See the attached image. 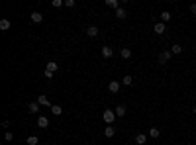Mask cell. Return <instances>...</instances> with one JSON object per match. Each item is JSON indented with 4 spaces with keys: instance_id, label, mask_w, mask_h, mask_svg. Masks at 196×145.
Here are the masks:
<instances>
[{
    "instance_id": "obj_23",
    "label": "cell",
    "mask_w": 196,
    "mask_h": 145,
    "mask_svg": "<svg viewBox=\"0 0 196 145\" xmlns=\"http://www.w3.org/2000/svg\"><path fill=\"white\" fill-rule=\"evenodd\" d=\"M171 53H174V55H178V53H182V47H181V45H177V43H174L173 47H171Z\"/></svg>"
},
{
    "instance_id": "obj_25",
    "label": "cell",
    "mask_w": 196,
    "mask_h": 145,
    "mask_svg": "<svg viewBox=\"0 0 196 145\" xmlns=\"http://www.w3.org/2000/svg\"><path fill=\"white\" fill-rule=\"evenodd\" d=\"M51 4H53V8H61V6H63L65 2H63V0H53Z\"/></svg>"
},
{
    "instance_id": "obj_8",
    "label": "cell",
    "mask_w": 196,
    "mask_h": 145,
    "mask_svg": "<svg viewBox=\"0 0 196 145\" xmlns=\"http://www.w3.org/2000/svg\"><path fill=\"white\" fill-rule=\"evenodd\" d=\"M32 22H35V24L43 22V14L41 12H32Z\"/></svg>"
},
{
    "instance_id": "obj_14",
    "label": "cell",
    "mask_w": 196,
    "mask_h": 145,
    "mask_svg": "<svg viewBox=\"0 0 196 145\" xmlns=\"http://www.w3.org/2000/svg\"><path fill=\"white\" fill-rule=\"evenodd\" d=\"M120 55H122L124 59H130V57H131V49H130V47H122V51H120Z\"/></svg>"
},
{
    "instance_id": "obj_15",
    "label": "cell",
    "mask_w": 196,
    "mask_h": 145,
    "mask_svg": "<svg viewBox=\"0 0 196 145\" xmlns=\"http://www.w3.org/2000/svg\"><path fill=\"white\" fill-rule=\"evenodd\" d=\"M0 30H2V31L10 30V20H6V18H4V20H0Z\"/></svg>"
},
{
    "instance_id": "obj_19",
    "label": "cell",
    "mask_w": 196,
    "mask_h": 145,
    "mask_svg": "<svg viewBox=\"0 0 196 145\" xmlns=\"http://www.w3.org/2000/svg\"><path fill=\"white\" fill-rule=\"evenodd\" d=\"M61 112H63V108H61L59 104H53V106H51V114H55V116H61Z\"/></svg>"
},
{
    "instance_id": "obj_10",
    "label": "cell",
    "mask_w": 196,
    "mask_h": 145,
    "mask_svg": "<svg viewBox=\"0 0 196 145\" xmlns=\"http://www.w3.org/2000/svg\"><path fill=\"white\" fill-rule=\"evenodd\" d=\"M57 69H59V65H57L55 61H49V63H47V67H45V71H49V73H55Z\"/></svg>"
},
{
    "instance_id": "obj_13",
    "label": "cell",
    "mask_w": 196,
    "mask_h": 145,
    "mask_svg": "<svg viewBox=\"0 0 196 145\" xmlns=\"http://www.w3.org/2000/svg\"><path fill=\"white\" fill-rule=\"evenodd\" d=\"M149 135H151L153 139H157L161 135V131H159V127H155V126H151V130H149Z\"/></svg>"
},
{
    "instance_id": "obj_2",
    "label": "cell",
    "mask_w": 196,
    "mask_h": 145,
    "mask_svg": "<svg viewBox=\"0 0 196 145\" xmlns=\"http://www.w3.org/2000/svg\"><path fill=\"white\" fill-rule=\"evenodd\" d=\"M171 55H173V53H171L169 49H165V51H161V53H159V63H161V65H167V63H169V61H171Z\"/></svg>"
},
{
    "instance_id": "obj_4",
    "label": "cell",
    "mask_w": 196,
    "mask_h": 145,
    "mask_svg": "<svg viewBox=\"0 0 196 145\" xmlns=\"http://www.w3.org/2000/svg\"><path fill=\"white\" fill-rule=\"evenodd\" d=\"M153 30H155V34L163 35V34H165V30H167V24H163V22H159V24H155V26H153Z\"/></svg>"
},
{
    "instance_id": "obj_3",
    "label": "cell",
    "mask_w": 196,
    "mask_h": 145,
    "mask_svg": "<svg viewBox=\"0 0 196 145\" xmlns=\"http://www.w3.org/2000/svg\"><path fill=\"white\" fill-rule=\"evenodd\" d=\"M35 102H37V104H39V106H45V108H51V106H53L51 102H49V98L45 96V94H39V96H37V100H35Z\"/></svg>"
},
{
    "instance_id": "obj_12",
    "label": "cell",
    "mask_w": 196,
    "mask_h": 145,
    "mask_svg": "<svg viewBox=\"0 0 196 145\" xmlns=\"http://www.w3.org/2000/svg\"><path fill=\"white\" fill-rule=\"evenodd\" d=\"M37 110H39V104H37V102H30V104H28V112H30V114H35Z\"/></svg>"
},
{
    "instance_id": "obj_16",
    "label": "cell",
    "mask_w": 196,
    "mask_h": 145,
    "mask_svg": "<svg viewBox=\"0 0 196 145\" xmlns=\"http://www.w3.org/2000/svg\"><path fill=\"white\" fill-rule=\"evenodd\" d=\"M135 143H137V145H143V143H147V135H145V133H139V135L135 137Z\"/></svg>"
},
{
    "instance_id": "obj_29",
    "label": "cell",
    "mask_w": 196,
    "mask_h": 145,
    "mask_svg": "<svg viewBox=\"0 0 196 145\" xmlns=\"http://www.w3.org/2000/svg\"><path fill=\"white\" fill-rule=\"evenodd\" d=\"M192 112H194V114H196V106H194V110H192Z\"/></svg>"
},
{
    "instance_id": "obj_5",
    "label": "cell",
    "mask_w": 196,
    "mask_h": 145,
    "mask_svg": "<svg viewBox=\"0 0 196 145\" xmlns=\"http://www.w3.org/2000/svg\"><path fill=\"white\" fill-rule=\"evenodd\" d=\"M112 55H114V49L108 47V45H104V47H102V57H104V59H110Z\"/></svg>"
},
{
    "instance_id": "obj_26",
    "label": "cell",
    "mask_w": 196,
    "mask_h": 145,
    "mask_svg": "<svg viewBox=\"0 0 196 145\" xmlns=\"http://www.w3.org/2000/svg\"><path fill=\"white\" fill-rule=\"evenodd\" d=\"M65 6H69V8H75V0H65Z\"/></svg>"
},
{
    "instance_id": "obj_11",
    "label": "cell",
    "mask_w": 196,
    "mask_h": 145,
    "mask_svg": "<svg viewBox=\"0 0 196 145\" xmlns=\"http://www.w3.org/2000/svg\"><path fill=\"white\" fill-rule=\"evenodd\" d=\"M114 133H116V127H114V126H106L104 135H106V137H114Z\"/></svg>"
},
{
    "instance_id": "obj_30",
    "label": "cell",
    "mask_w": 196,
    "mask_h": 145,
    "mask_svg": "<svg viewBox=\"0 0 196 145\" xmlns=\"http://www.w3.org/2000/svg\"><path fill=\"white\" fill-rule=\"evenodd\" d=\"M8 145H12V143H8Z\"/></svg>"
},
{
    "instance_id": "obj_1",
    "label": "cell",
    "mask_w": 196,
    "mask_h": 145,
    "mask_svg": "<svg viewBox=\"0 0 196 145\" xmlns=\"http://www.w3.org/2000/svg\"><path fill=\"white\" fill-rule=\"evenodd\" d=\"M116 118H118V116H116V112H114V110H104L102 120L106 122V126H112V124L116 122Z\"/></svg>"
},
{
    "instance_id": "obj_21",
    "label": "cell",
    "mask_w": 196,
    "mask_h": 145,
    "mask_svg": "<svg viewBox=\"0 0 196 145\" xmlns=\"http://www.w3.org/2000/svg\"><path fill=\"white\" fill-rule=\"evenodd\" d=\"M161 22H163V24L171 22V14H169V12H161Z\"/></svg>"
},
{
    "instance_id": "obj_9",
    "label": "cell",
    "mask_w": 196,
    "mask_h": 145,
    "mask_svg": "<svg viewBox=\"0 0 196 145\" xmlns=\"http://www.w3.org/2000/svg\"><path fill=\"white\" fill-rule=\"evenodd\" d=\"M108 90L116 94V92H118V90H120V82H118V81H112L110 84H108Z\"/></svg>"
},
{
    "instance_id": "obj_22",
    "label": "cell",
    "mask_w": 196,
    "mask_h": 145,
    "mask_svg": "<svg viewBox=\"0 0 196 145\" xmlns=\"http://www.w3.org/2000/svg\"><path fill=\"white\" fill-rule=\"evenodd\" d=\"M28 145H39V139H37L35 135H30V137H28Z\"/></svg>"
},
{
    "instance_id": "obj_20",
    "label": "cell",
    "mask_w": 196,
    "mask_h": 145,
    "mask_svg": "<svg viewBox=\"0 0 196 145\" xmlns=\"http://www.w3.org/2000/svg\"><path fill=\"white\" fill-rule=\"evenodd\" d=\"M128 16V12L124 10V8H118V10H116V18H120V20H124Z\"/></svg>"
},
{
    "instance_id": "obj_28",
    "label": "cell",
    "mask_w": 196,
    "mask_h": 145,
    "mask_svg": "<svg viewBox=\"0 0 196 145\" xmlns=\"http://www.w3.org/2000/svg\"><path fill=\"white\" fill-rule=\"evenodd\" d=\"M190 12H192V14L196 16V4H190Z\"/></svg>"
},
{
    "instance_id": "obj_27",
    "label": "cell",
    "mask_w": 196,
    "mask_h": 145,
    "mask_svg": "<svg viewBox=\"0 0 196 145\" xmlns=\"http://www.w3.org/2000/svg\"><path fill=\"white\" fill-rule=\"evenodd\" d=\"M43 77H45V78H53V73H49V71H45V73H43Z\"/></svg>"
},
{
    "instance_id": "obj_18",
    "label": "cell",
    "mask_w": 196,
    "mask_h": 145,
    "mask_svg": "<svg viewBox=\"0 0 196 145\" xmlns=\"http://www.w3.org/2000/svg\"><path fill=\"white\" fill-rule=\"evenodd\" d=\"M86 34H88L90 37H96V35H98V28H96V26H90L88 30H86Z\"/></svg>"
},
{
    "instance_id": "obj_7",
    "label": "cell",
    "mask_w": 196,
    "mask_h": 145,
    "mask_svg": "<svg viewBox=\"0 0 196 145\" xmlns=\"http://www.w3.org/2000/svg\"><path fill=\"white\" fill-rule=\"evenodd\" d=\"M116 116H118V118H124V116H126V112H128V108L124 104H120V106H116Z\"/></svg>"
},
{
    "instance_id": "obj_17",
    "label": "cell",
    "mask_w": 196,
    "mask_h": 145,
    "mask_svg": "<svg viewBox=\"0 0 196 145\" xmlns=\"http://www.w3.org/2000/svg\"><path fill=\"white\" fill-rule=\"evenodd\" d=\"M106 6H108V8H114V10H118V8H120V2H118V0H106Z\"/></svg>"
},
{
    "instance_id": "obj_6",
    "label": "cell",
    "mask_w": 196,
    "mask_h": 145,
    "mask_svg": "<svg viewBox=\"0 0 196 145\" xmlns=\"http://www.w3.org/2000/svg\"><path fill=\"white\" fill-rule=\"evenodd\" d=\"M37 126L45 130V127L49 126V118H47V116H39V118H37Z\"/></svg>"
},
{
    "instance_id": "obj_24",
    "label": "cell",
    "mask_w": 196,
    "mask_h": 145,
    "mask_svg": "<svg viewBox=\"0 0 196 145\" xmlns=\"http://www.w3.org/2000/svg\"><path fill=\"white\" fill-rule=\"evenodd\" d=\"M131 82H133V78L130 77V74H126V77H124V78H122V84H126V86H130V84H131Z\"/></svg>"
}]
</instances>
